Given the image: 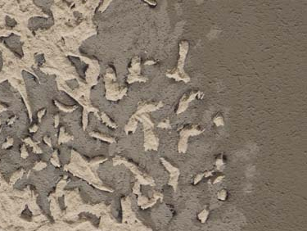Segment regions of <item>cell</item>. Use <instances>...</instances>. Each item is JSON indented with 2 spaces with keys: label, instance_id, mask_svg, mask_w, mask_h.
<instances>
[{
  "label": "cell",
  "instance_id": "obj_1",
  "mask_svg": "<svg viewBox=\"0 0 307 231\" xmlns=\"http://www.w3.org/2000/svg\"><path fill=\"white\" fill-rule=\"evenodd\" d=\"M189 48V44L186 40H183L180 43V57L178 60V65L175 69L166 75L169 78H174L176 81H184L187 83L190 81V76L184 71V64L187 57V52Z\"/></svg>",
  "mask_w": 307,
  "mask_h": 231
},
{
  "label": "cell",
  "instance_id": "obj_2",
  "mask_svg": "<svg viewBox=\"0 0 307 231\" xmlns=\"http://www.w3.org/2000/svg\"><path fill=\"white\" fill-rule=\"evenodd\" d=\"M203 130H199L197 127V125H187L186 127L183 128L180 132V140L179 142V152H185L187 147V140L189 136L198 135L202 134Z\"/></svg>",
  "mask_w": 307,
  "mask_h": 231
},
{
  "label": "cell",
  "instance_id": "obj_3",
  "mask_svg": "<svg viewBox=\"0 0 307 231\" xmlns=\"http://www.w3.org/2000/svg\"><path fill=\"white\" fill-rule=\"evenodd\" d=\"M197 97L202 99L204 97V94L202 91H191L189 93H186L184 95H183V97L180 100V103L176 110V114L180 115L182 112H185L188 108L189 103L195 99Z\"/></svg>",
  "mask_w": 307,
  "mask_h": 231
},
{
  "label": "cell",
  "instance_id": "obj_4",
  "mask_svg": "<svg viewBox=\"0 0 307 231\" xmlns=\"http://www.w3.org/2000/svg\"><path fill=\"white\" fill-rule=\"evenodd\" d=\"M129 71L130 74L128 76V83L131 84L135 81H140V82H145L148 80L146 77L140 76V57H134L132 60L131 67L129 68Z\"/></svg>",
  "mask_w": 307,
  "mask_h": 231
},
{
  "label": "cell",
  "instance_id": "obj_5",
  "mask_svg": "<svg viewBox=\"0 0 307 231\" xmlns=\"http://www.w3.org/2000/svg\"><path fill=\"white\" fill-rule=\"evenodd\" d=\"M163 106L162 102H159L156 104H148V103H143L142 105H139L138 108V111L136 112L134 115L133 116H138L144 114V113H147V112H151L153 111H156L157 109H159Z\"/></svg>",
  "mask_w": 307,
  "mask_h": 231
},
{
  "label": "cell",
  "instance_id": "obj_6",
  "mask_svg": "<svg viewBox=\"0 0 307 231\" xmlns=\"http://www.w3.org/2000/svg\"><path fill=\"white\" fill-rule=\"evenodd\" d=\"M162 162H163L164 166L166 167L167 168V170L170 171V183L174 184H177V181H178V177H179V175H180V171L178 168L173 167L171 164L169 163L168 162L165 161V160L162 159Z\"/></svg>",
  "mask_w": 307,
  "mask_h": 231
},
{
  "label": "cell",
  "instance_id": "obj_7",
  "mask_svg": "<svg viewBox=\"0 0 307 231\" xmlns=\"http://www.w3.org/2000/svg\"><path fill=\"white\" fill-rule=\"evenodd\" d=\"M137 125H138L137 120H136L135 118H134V117H131L130 120H129V123L127 124V125L125 126V131H126V133L130 131V130L133 132L135 131L136 128H137Z\"/></svg>",
  "mask_w": 307,
  "mask_h": 231
},
{
  "label": "cell",
  "instance_id": "obj_8",
  "mask_svg": "<svg viewBox=\"0 0 307 231\" xmlns=\"http://www.w3.org/2000/svg\"><path fill=\"white\" fill-rule=\"evenodd\" d=\"M213 121H214V123L215 124L216 126H222V125H224V121L223 117L220 115L216 116L215 118L213 119Z\"/></svg>",
  "mask_w": 307,
  "mask_h": 231
},
{
  "label": "cell",
  "instance_id": "obj_9",
  "mask_svg": "<svg viewBox=\"0 0 307 231\" xmlns=\"http://www.w3.org/2000/svg\"><path fill=\"white\" fill-rule=\"evenodd\" d=\"M158 127L160 128H167V129H170L171 128V125L170 124V120L169 119H166L165 121H161V123L158 124Z\"/></svg>",
  "mask_w": 307,
  "mask_h": 231
},
{
  "label": "cell",
  "instance_id": "obj_10",
  "mask_svg": "<svg viewBox=\"0 0 307 231\" xmlns=\"http://www.w3.org/2000/svg\"><path fill=\"white\" fill-rule=\"evenodd\" d=\"M215 164H216V166H217V167L218 168H219V167H223V165H224L223 160L220 159V158H218V159L216 160V162H215Z\"/></svg>",
  "mask_w": 307,
  "mask_h": 231
},
{
  "label": "cell",
  "instance_id": "obj_11",
  "mask_svg": "<svg viewBox=\"0 0 307 231\" xmlns=\"http://www.w3.org/2000/svg\"><path fill=\"white\" fill-rule=\"evenodd\" d=\"M144 64L145 65H152V64H155V62L154 61H147Z\"/></svg>",
  "mask_w": 307,
  "mask_h": 231
}]
</instances>
